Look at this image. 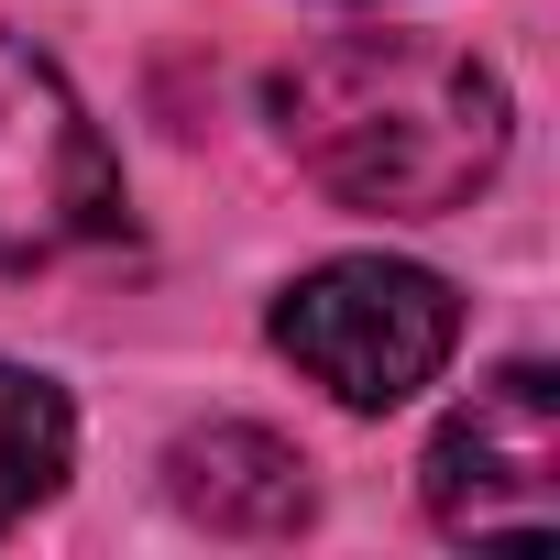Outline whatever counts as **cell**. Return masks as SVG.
Masks as SVG:
<instances>
[{
	"mask_svg": "<svg viewBox=\"0 0 560 560\" xmlns=\"http://www.w3.org/2000/svg\"><path fill=\"white\" fill-rule=\"evenodd\" d=\"M121 231V165L67 100V78L0 34V264H56Z\"/></svg>",
	"mask_w": 560,
	"mask_h": 560,
	"instance_id": "cell-3",
	"label": "cell"
},
{
	"mask_svg": "<svg viewBox=\"0 0 560 560\" xmlns=\"http://www.w3.org/2000/svg\"><path fill=\"white\" fill-rule=\"evenodd\" d=\"M176 505L198 516V527H220V538H287L298 516H308V462H298V440H275V429H198V440H176Z\"/></svg>",
	"mask_w": 560,
	"mask_h": 560,
	"instance_id": "cell-5",
	"label": "cell"
},
{
	"mask_svg": "<svg viewBox=\"0 0 560 560\" xmlns=\"http://www.w3.org/2000/svg\"><path fill=\"white\" fill-rule=\"evenodd\" d=\"M462 341V298L429 264H385V253H341L319 275H298L275 298V352L308 385H330L341 407H396L418 396Z\"/></svg>",
	"mask_w": 560,
	"mask_h": 560,
	"instance_id": "cell-2",
	"label": "cell"
},
{
	"mask_svg": "<svg viewBox=\"0 0 560 560\" xmlns=\"http://www.w3.org/2000/svg\"><path fill=\"white\" fill-rule=\"evenodd\" d=\"M67 440H78L67 396H56L45 374H23V363H0V527L34 516V505L67 483Z\"/></svg>",
	"mask_w": 560,
	"mask_h": 560,
	"instance_id": "cell-6",
	"label": "cell"
},
{
	"mask_svg": "<svg viewBox=\"0 0 560 560\" xmlns=\"http://www.w3.org/2000/svg\"><path fill=\"white\" fill-rule=\"evenodd\" d=\"M429 516L451 538L560 527V385L538 363H505L451 407V429L429 440Z\"/></svg>",
	"mask_w": 560,
	"mask_h": 560,
	"instance_id": "cell-4",
	"label": "cell"
},
{
	"mask_svg": "<svg viewBox=\"0 0 560 560\" xmlns=\"http://www.w3.org/2000/svg\"><path fill=\"white\" fill-rule=\"evenodd\" d=\"M275 132L341 209L429 220V209H462L505 165V89L462 45L341 34L275 78Z\"/></svg>",
	"mask_w": 560,
	"mask_h": 560,
	"instance_id": "cell-1",
	"label": "cell"
}]
</instances>
